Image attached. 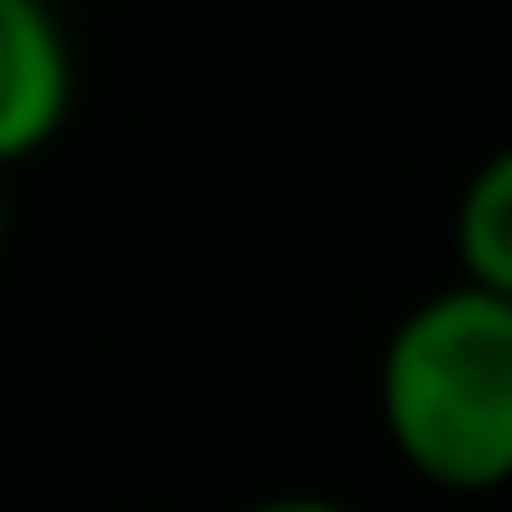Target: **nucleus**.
I'll return each instance as SVG.
<instances>
[{
	"label": "nucleus",
	"mask_w": 512,
	"mask_h": 512,
	"mask_svg": "<svg viewBox=\"0 0 512 512\" xmlns=\"http://www.w3.org/2000/svg\"><path fill=\"white\" fill-rule=\"evenodd\" d=\"M393 456L456 498L512 484V302L470 281L414 302L379 351Z\"/></svg>",
	"instance_id": "obj_1"
},
{
	"label": "nucleus",
	"mask_w": 512,
	"mask_h": 512,
	"mask_svg": "<svg viewBox=\"0 0 512 512\" xmlns=\"http://www.w3.org/2000/svg\"><path fill=\"white\" fill-rule=\"evenodd\" d=\"M71 113V43L50 0H0V169L57 141Z\"/></svg>",
	"instance_id": "obj_2"
},
{
	"label": "nucleus",
	"mask_w": 512,
	"mask_h": 512,
	"mask_svg": "<svg viewBox=\"0 0 512 512\" xmlns=\"http://www.w3.org/2000/svg\"><path fill=\"white\" fill-rule=\"evenodd\" d=\"M456 260L470 288L512 302V141L491 148L456 197Z\"/></svg>",
	"instance_id": "obj_3"
},
{
	"label": "nucleus",
	"mask_w": 512,
	"mask_h": 512,
	"mask_svg": "<svg viewBox=\"0 0 512 512\" xmlns=\"http://www.w3.org/2000/svg\"><path fill=\"white\" fill-rule=\"evenodd\" d=\"M246 512H358V505H344V498H323V491H281V498H260V505H246Z\"/></svg>",
	"instance_id": "obj_4"
},
{
	"label": "nucleus",
	"mask_w": 512,
	"mask_h": 512,
	"mask_svg": "<svg viewBox=\"0 0 512 512\" xmlns=\"http://www.w3.org/2000/svg\"><path fill=\"white\" fill-rule=\"evenodd\" d=\"M0 246H8V197H0Z\"/></svg>",
	"instance_id": "obj_5"
}]
</instances>
